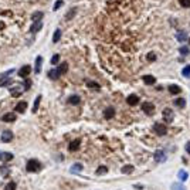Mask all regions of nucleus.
<instances>
[{"instance_id":"37998d69","label":"nucleus","mask_w":190,"mask_h":190,"mask_svg":"<svg viewBox=\"0 0 190 190\" xmlns=\"http://www.w3.org/2000/svg\"><path fill=\"white\" fill-rule=\"evenodd\" d=\"M135 189H143V186H142V185H135Z\"/></svg>"},{"instance_id":"412c9836","label":"nucleus","mask_w":190,"mask_h":190,"mask_svg":"<svg viewBox=\"0 0 190 190\" xmlns=\"http://www.w3.org/2000/svg\"><path fill=\"white\" fill-rule=\"evenodd\" d=\"M177 176H179V179L182 180V182H186V180L189 179V173H187L186 170H183V169H180V170H179Z\"/></svg>"},{"instance_id":"a211bd4d","label":"nucleus","mask_w":190,"mask_h":190,"mask_svg":"<svg viewBox=\"0 0 190 190\" xmlns=\"http://www.w3.org/2000/svg\"><path fill=\"white\" fill-rule=\"evenodd\" d=\"M47 75H48L50 80H54V81H55V80H58V78H60L61 74H60V72H58L57 70H50Z\"/></svg>"},{"instance_id":"7c9ffc66","label":"nucleus","mask_w":190,"mask_h":190,"mask_svg":"<svg viewBox=\"0 0 190 190\" xmlns=\"http://www.w3.org/2000/svg\"><path fill=\"white\" fill-rule=\"evenodd\" d=\"M107 172H108V168H107V166H99V168L97 169V172H95V173H97V174H99V176H101V174L107 173Z\"/></svg>"},{"instance_id":"9d476101","label":"nucleus","mask_w":190,"mask_h":190,"mask_svg":"<svg viewBox=\"0 0 190 190\" xmlns=\"http://www.w3.org/2000/svg\"><path fill=\"white\" fill-rule=\"evenodd\" d=\"M104 116H105V119H112L115 116V108L114 107H108V108L104 111Z\"/></svg>"},{"instance_id":"4c0bfd02","label":"nucleus","mask_w":190,"mask_h":190,"mask_svg":"<svg viewBox=\"0 0 190 190\" xmlns=\"http://www.w3.org/2000/svg\"><path fill=\"white\" fill-rule=\"evenodd\" d=\"M87 85L89 88H97V89H99V84H97V82H94V81H88Z\"/></svg>"},{"instance_id":"aec40b11","label":"nucleus","mask_w":190,"mask_h":190,"mask_svg":"<svg viewBox=\"0 0 190 190\" xmlns=\"http://www.w3.org/2000/svg\"><path fill=\"white\" fill-rule=\"evenodd\" d=\"M168 89H169V92L173 94V95H174V94H180V92H182V88H180L179 85H169Z\"/></svg>"},{"instance_id":"6ab92c4d","label":"nucleus","mask_w":190,"mask_h":190,"mask_svg":"<svg viewBox=\"0 0 190 190\" xmlns=\"http://www.w3.org/2000/svg\"><path fill=\"white\" fill-rule=\"evenodd\" d=\"M57 71L60 72V74H65L67 71H68V63H65V61H63L60 65H58V68H57Z\"/></svg>"},{"instance_id":"a19ab883","label":"nucleus","mask_w":190,"mask_h":190,"mask_svg":"<svg viewBox=\"0 0 190 190\" xmlns=\"http://www.w3.org/2000/svg\"><path fill=\"white\" fill-rule=\"evenodd\" d=\"M23 84H24V85H23L24 91H26V89H30V84H31V81H30V80H26V81L23 82Z\"/></svg>"},{"instance_id":"c03bdc74","label":"nucleus","mask_w":190,"mask_h":190,"mask_svg":"<svg viewBox=\"0 0 190 190\" xmlns=\"http://www.w3.org/2000/svg\"><path fill=\"white\" fill-rule=\"evenodd\" d=\"M189 43H190V38H189Z\"/></svg>"},{"instance_id":"c9c22d12","label":"nucleus","mask_w":190,"mask_h":190,"mask_svg":"<svg viewBox=\"0 0 190 190\" xmlns=\"http://www.w3.org/2000/svg\"><path fill=\"white\" fill-rule=\"evenodd\" d=\"M182 7H190V0H179Z\"/></svg>"},{"instance_id":"7ed1b4c3","label":"nucleus","mask_w":190,"mask_h":190,"mask_svg":"<svg viewBox=\"0 0 190 190\" xmlns=\"http://www.w3.org/2000/svg\"><path fill=\"white\" fill-rule=\"evenodd\" d=\"M153 130H155V133L159 136H163L168 133V128L163 125V124H160V122H156L155 125H153Z\"/></svg>"},{"instance_id":"20e7f679","label":"nucleus","mask_w":190,"mask_h":190,"mask_svg":"<svg viewBox=\"0 0 190 190\" xmlns=\"http://www.w3.org/2000/svg\"><path fill=\"white\" fill-rule=\"evenodd\" d=\"M163 119H165V122L166 124H172V121H173L174 118V115H173V111L170 108H166V109H163Z\"/></svg>"},{"instance_id":"0eeeda50","label":"nucleus","mask_w":190,"mask_h":190,"mask_svg":"<svg viewBox=\"0 0 190 190\" xmlns=\"http://www.w3.org/2000/svg\"><path fill=\"white\" fill-rule=\"evenodd\" d=\"M13 141V132L11 130H4L3 133H1V142H4V143H9V142Z\"/></svg>"},{"instance_id":"f704fd0d","label":"nucleus","mask_w":190,"mask_h":190,"mask_svg":"<svg viewBox=\"0 0 190 190\" xmlns=\"http://www.w3.org/2000/svg\"><path fill=\"white\" fill-rule=\"evenodd\" d=\"M6 190H16V183H14V182L7 183V186H6Z\"/></svg>"},{"instance_id":"6e6552de","label":"nucleus","mask_w":190,"mask_h":190,"mask_svg":"<svg viewBox=\"0 0 190 190\" xmlns=\"http://www.w3.org/2000/svg\"><path fill=\"white\" fill-rule=\"evenodd\" d=\"M41 67H43V57L38 55L37 58H36V65H34V72H36L37 75L41 72Z\"/></svg>"},{"instance_id":"c756f323","label":"nucleus","mask_w":190,"mask_h":190,"mask_svg":"<svg viewBox=\"0 0 190 190\" xmlns=\"http://www.w3.org/2000/svg\"><path fill=\"white\" fill-rule=\"evenodd\" d=\"M179 53L182 55H189L190 54V50H189V47H186V45H182L179 48Z\"/></svg>"},{"instance_id":"ea45409f","label":"nucleus","mask_w":190,"mask_h":190,"mask_svg":"<svg viewBox=\"0 0 190 190\" xmlns=\"http://www.w3.org/2000/svg\"><path fill=\"white\" fill-rule=\"evenodd\" d=\"M146 58L149 61H155V60H156V54H155V53H149V54L146 55Z\"/></svg>"},{"instance_id":"f03ea898","label":"nucleus","mask_w":190,"mask_h":190,"mask_svg":"<svg viewBox=\"0 0 190 190\" xmlns=\"http://www.w3.org/2000/svg\"><path fill=\"white\" fill-rule=\"evenodd\" d=\"M153 159H155V162L156 163H165L166 160H168V155L165 153V151H156L155 152V155H153Z\"/></svg>"},{"instance_id":"a18cd8bd","label":"nucleus","mask_w":190,"mask_h":190,"mask_svg":"<svg viewBox=\"0 0 190 190\" xmlns=\"http://www.w3.org/2000/svg\"><path fill=\"white\" fill-rule=\"evenodd\" d=\"M0 153H1V152H0Z\"/></svg>"},{"instance_id":"bb28decb","label":"nucleus","mask_w":190,"mask_h":190,"mask_svg":"<svg viewBox=\"0 0 190 190\" xmlns=\"http://www.w3.org/2000/svg\"><path fill=\"white\" fill-rule=\"evenodd\" d=\"M75 13H77V9H75V7H74V9H71V10L68 11L67 14H65V20H71L72 17L75 16Z\"/></svg>"},{"instance_id":"58836bf2","label":"nucleus","mask_w":190,"mask_h":190,"mask_svg":"<svg viewBox=\"0 0 190 190\" xmlns=\"http://www.w3.org/2000/svg\"><path fill=\"white\" fill-rule=\"evenodd\" d=\"M58 61H60V55L54 54L53 55V58H51V64H58Z\"/></svg>"},{"instance_id":"ddd939ff","label":"nucleus","mask_w":190,"mask_h":190,"mask_svg":"<svg viewBox=\"0 0 190 190\" xmlns=\"http://www.w3.org/2000/svg\"><path fill=\"white\" fill-rule=\"evenodd\" d=\"M14 108H16V112H19V114H23V112L26 111V108H27V102H26V101H20V102L17 104Z\"/></svg>"},{"instance_id":"b1692460","label":"nucleus","mask_w":190,"mask_h":190,"mask_svg":"<svg viewBox=\"0 0 190 190\" xmlns=\"http://www.w3.org/2000/svg\"><path fill=\"white\" fill-rule=\"evenodd\" d=\"M174 107H179V108L186 107V99H183V98H176L174 99Z\"/></svg>"},{"instance_id":"a878e982","label":"nucleus","mask_w":190,"mask_h":190,"mask_svg":"<svg viewBox=\"0 0 190 190\" xmlns=\"http://www.w3.org/2000/svg\"><path fill=\"white\" fill-rule=\"evenodd\" d=\"M61 38V30L60 28H57L54 31V36H53V43H58Z\"/></svg>"},{"instance_id":"5701e85b","label":"nucleus","mask_w":190,"mask_h":190,"mask_svg":"<svg viewBox=\"0 0 190 190\" xmlns=\"http://www.w3.org/2000/svg\"><path fill=\"white\" fill-rule=\"evenodd\" d=\"M80 102H81V98L78 97V95H72V97L68 98V104H72V105H78Z\"/></svg>"},{"instance_id":"2f4dec72","label":"nucleus","mask_w":190,"mask_h":190,"mask_svg":"<svg viewBox=\"0 0 190 190\" xmlns=\"http://www.w3.org/2000/svg\"><path fill=\"white\" fill-rule=\"evenodd\" d=\"M182 74L186 78H190V65H186L185 68H183V71H182Z\"/></svg>"},{"instance_id":"393cba45","label":"nucleus","mask_w":190,"mask_h":190,"mask_svg":"<svg viewBox=\"0 0 190 190\" xmlns=\"http://www.w3.org/2000/svg\"><path fill=\"white\" fill-rule=\"evenodd\" d=\"M82 168H84V166H82L81 163H75V165L71 166V172H72V173H78V172L82 170Z\"/></svg>"},{"instance_id":"f257e3e1","label":"nucleus","mask_w":190,"mask_h":190,"mask_svg":"<svg viewBox=\"0 0 190 190\" xmlns=\"http://www.w3.org/2000/svg\"><path fill=\"white\" fill-rule=\"evenodd\" d=\"M26 169H27V172H30V173H33V172H38V170L41 169V165H40V162L36 160V159H30V160H27Z\"/></svg>"},{"instance_id":"39448f33","label":"nucleus","mask_w":190,"mask_h":190,"mask_svg":"<svg viewBox=\"0 0 190 190\" xmlns=\"http://www.w3.org/2000/svg\"><path fill=\"white\" fill-rule=\"evenodd\" d=\"M142 111L146 115H153V112H155V105L152 102H143L142 104Z\"/></svg>"},{"instance_id":"f3484780","label":"nucleus","mask_w":190,"mask_h":190,"mask_svg":"<svg viewBox=\"0 0 190 190\" xmlns=\"http://www.w3.org/2000/svg\"><path fill=\"white\" fill-rule=\"evenodd\" d=\"M11 159H13V155L11 153H9V152H1L0 153V160L1 162H10Z\"/></svg>"},{"instance_id":"f8f14e48","label":"nucleus","mask_w":190,"mask_h":190,"mask_svg":"<svg viewBox=\"0 0 190 190\" xmlns=\"http://www.w3.org/2000/svg\"><path fill=\"white\" fill-rule=\"evenodd\" d=\"M126 102L129 104L130 107H135L139 104V97L138 95H129V97L126 98Z\"/></svg>"},{"instance_id":"79ce46f5","label":"nucleus","mask_w":190,"mask_h":190,"mask_svg":"<svg viewBox=\"0 0 190 190\" xmlns=\"http://www.w3.org/2000/svg\"><path fill=\"white\" fill-rule=\"evenodd\" d=\"M186 151H187V153L190 155V142H187V143H186Z\"/></svg>"},{"instance_id":"4468645a","label":"nucleus","mask_w":190,"mask_h":190,"mask_svg":"<svg viewBox=\"0 0 190 190\" xmlns=\"http://www.w3.org/2000/svg\"><path fill=\"white\" fill-rule=\"evenodd\" d=\"M80 145H81V139H75V141H72L70 143L68 149H70L71 152H75V151H78V149H80Z\"/></svg>"},{"instance_id":"1a4fd4ad","label":"nucleus","mask_w":190,"mask_h":190,"mask_svg":"<svg viewBox=\"0 0 190 190\" xmlns=\"http://www.w3.org/2000/svg\"><path fill=\"white\" fill-rule=\"evenodd\" d=\"M16 114L14 112H7V114H4L3 116H1V121L3 122H14L16 121Z\"/></svg>"},{"instance_id":"423d86ee","label":"nucleus","mask_w":190,"mask_h":190,"mask_svg":"<svg viewBox=\"0 0 190 190\" xmlns=\"http://www.w3.org/2000/svg\"><path fill=\"white\" fill-rule=\"evenodd\" d=\"M30 72H31V67L27 64V65H23L22 68L19 70V75L22 77V78H27L30 75Z\"/></svg>"},{"instance_id":"c85d7f7f","label":"nucleus","mask_w":190,"mask_h":190,"mask_svg":"<svg viewBox=\"0 0 190 190\" xmlns=\"http://www.w3.org/2000/svg\"><path fill=\"white\" fill-rule=\"evenodd\" d=\"M40 102H41V95H38V97L36 98V101H34V107H33V112H34V114L37 112V108H38V105H40Z\"/></svg>"},{"instance_id":"72a5a7b5","label":"nucleus","mask_w":190,"mask_h":190,"mask_svg":"<svg viewBox=\"0 0 190 190\" xmlns=\"http://www.w3.org/2000/svg\"><path fill=\"white\" fill-rule=\"evenodd\" d=\"M172 190H186V187L182 186L180 183H174V185L172 186Z\"/></svg>"},{"instance_id":"cd10ccee","label":"nucleus","mask_w":190,"mask_h":190,"mask_svg":"<svg viewBox=\"0 0 190 190\" xmlns=\"http://www.w3.org/2000/svg\"><path fill=\"white\" fill-rule=\"evenodd\" d=\"M130 172H133V166H132V165H126V166L122 168V173L124 174H128V173H130Z\"/></svg>"},{"instance_id":"2eb2a0df","label":"nucleus","mask_w":190,"mask_h":190,"mask_svg":"<svg viewBox=\"0 0 190 190\" xmlns=\"http://www.w3.org/2000/svg\"><path fill=\"white\" fill-rule=\"evenodd\" d=\"M41 27H43V23H41V22H34V24L30 27V33L36 34L37 31H40V30H41Z\"/></svg>"},{"instance_id":"dca6fc26","label":"nucleus","mask_w":190,"mask_h":190,"mask_svg":"<svg viewBox=\"0 0 190 190\" xmlns=\"http://www.w3.org/2000/svg\"><path fill=\"white\" fill-rule=\"evenodd\" d=\"M142 80H143V82L146 84V85H153L155 82H156V78L153 75H143L142 77Z\"/></svg>"},{"instance_id":"9b49d317","label":"nucleus","mask_w":190,"mask_h":190,"mask_svg":"<svg viewBox=\"0 0 190 190\" xmlns=\"http://www.w3.org/2000/svg\"><path fill=\"white\" fill-rule=\"evenodd\" d=\"M176 38H177V41H180V43H185L186 40H189L187 33L183 31V30H179V31L176 33Z\"/></svg>"},{"instance_id":"e433bc0d","label":"nucleus","mask_w":190,"mask_h":190,"mask_svg":"<svg viewBox=\"0 0 190 190\" xmlns=\"http://www.w3.org/2000/svg\"><path fill=\"white\" fill-rule=\"evenodd\" d=\"M64 4V1H63V0H57V1H55V4H54V7H53V9H54V10H58V9H60L61 6Z\"/></svg>"},{"instance_id":"4be33fe9","label":"nucleus","mask_w":190,"mask_h":190,"mask_svg":"<svg viewBox=\"0 0 190 190\" xmlns=\"http://www.w3.org/2000/svg\"><path fill=\"white\" fill-rule=\"evenodd\" d=\"M43 16H44L43 11H36V13L31 16V20H33V22H41Z\"/></svg>"},{"instance_id":"473e14b6","label":"nucleus","mask_w":190,"mask_h":190,"mask_svg":"<svg viewBox=\"0 0 190 190\" xmlns=\"http://www.w3.org/2000/svg\"><path fill=\"white\" fill-rule=\"evenodd\" d=\"M11 80L10 78H1L0 80V87H4V85H9V84H11Z\"/></svg>"}]
</instances>
